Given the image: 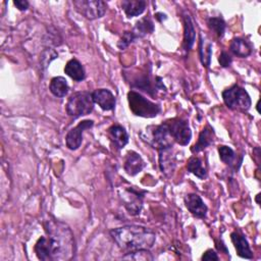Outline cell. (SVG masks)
<instances>
[{"instance_id":"obj_1","label":"cell","mask_w":261,"mask_h":261,"mask_svg":"<svg viewBox=\"0 0 261 261\" xmlns=\"http://www.w3.org/2000/svg\"><path fill=\"white\" fill-rule=\"evenodd\" d=\"M47 237L37 241L34 250L43 261H66L73 258L74 240L70 228L61 221L49 220L45 223Z\"/></svg>"},{"instance_id":"obj_2","label":"cell","mask_w":261,"mask_h":261,"mask_svg":"<svg viewBox=\"0 0 261 261\" xmlns=\"http://www.w3.org/2000/svg\"><path fill=\"white\" fill-rule=\"evenodd\" d=\"M110 236L117 246L127 252L151 249L156 241V233L141 225H123L111 229Z\"/></svg>"},{"instance_id":"obj_3","label":"cell","mask_w":261,"mask_h":261,"mask_svg":"<svg viewBox=\"0 0 261 261\" xmlns=\"http://www.w3.org/2000/svg\"><path fill=\"white\" fill-rule=\"evenodd\" d=\"M141 138L151 147L159 150L172 148L175 143L165 122L158 125H149L141 133Z\"/></svg>"},{"instance_id":"obj_4","label":"cell","mask_w":261,"mask_h":261,"mask_svg":"<svg viewBox=\"0 0 261 261\" xmlns=\"http://www.w3.org/2000/svg\"><path fill=\"white\" fill-rule=\"evenodd\" d=\"M94 101L92 93L87 91H79L72 93L66 103V113L75 119L81 116L90 114L94 109Z\"/></svg>"},{"instance_id":"obj_5","label":"cell","mask_w":261,"mask_h":261,"mask_svg":"<svg viewBox=\"0 0 261 261\" xmlns=\"http://www.w3.org/2000/svg\"><path fill=\"white\" fill-rule=\"evenodd\" d=\"M222 99L229 109L241 112L248 111L252 103L248 92L238 85L225 89L222 92Z\"/></svg>"},{"instance_id":"obj_6","label":"cell","mask_w":261,"mask_h":261,"mask_svg":"<svg viewBox=\"0 0 261 261\" xmlns=\"http://www.w3.org/2000/svg\"><path fill=\"white\" fill-rule=\"evenodd\" d=\"M127 101L129 109L137 116L147 118L155 117L161 110L159 105L151 102L150 100L135 91H129L127 93Z\"/></svg>"},{"instance_id":"obj_7","label":"cell","mask_w":261,"mask_h":261,"mask_svg":"<svg viewBox=\"0 0 261 261\" xmlns=\"http://www.w3.org/2000/svg\"><path fill=\"white\" fill-rule=\"evenodd\" d=\"M165 123L175 143L181 146H186L190 143L192 138V132L188 120L181 117H174L166 120Z\"/></svg>"},{"instance_id":"obj_8","label":"cell","mask_w":261,"mask_h":261,"mask_svg":"<svg viewBox=\"0 0 261 261\" xmlns=\"http://www.w3.org/2000/svg\"><path fill=\"white\" fill-rule=\"evenodd\" d=\"M72 4L79 13L91 20L102 17L107 10L106 2L100 0H74Z\"/></svg>"},{"instance_id":"obj_9","label":"cell","mask_w":261,"mask_h":261,"mask_svg":"<svg viewBox=\"0 0 261 261\" xmlns=\"http://www.w3.org/2000/svg\"><path fill=\"white\" fill-rule=\"evenodd\" d=\"M145 193V191L137 190L134 187L123 189L122 192H119V197L123 203V206L130 215L140 214L143 207Z\"/></svg>"},{"instance_id":"obj_10","label":"cell","mask_w":261,"mask_h":261,"mask_svg":"<svg viewBox=\"0 0 261 261\" xmlns=\"http://www.w3.org/2000/svg\"><path fill=\"white\" fill-rule=\"evenodd\" d=\"M94 125V121L91 119L82 120L79 122L77 125H75L73 128H71L65 137V144L66 147L69 150H76L81 147L83 142V133L84 130L91 128Z\"/></svg>"},{"instance_id":"obj_11","label":"cell","mask_w":261,"mask_h":261,"mask_svg":"<svg viewBox=\"0 0 261 261\" xmlns=\"http://www.w3.org/2000/svg\"><path fill=\"white\" fill-rule=\"evenodd\" d=\"M184 202L188 210L198 218H204L207 214L208 207L202 200V198L195 193H191L185 196Z\"/></svg>"},{"instance_id":"obj_12","label":"cell","mask_w":261,"mask_h":261,"mask_svg":"<svg viewBox=\"0 0 261 261\" xmlns=\"http://www.w3.org/2000/svg\"><path fill=\"white\" fill-rule=\"evenodd\" d=\"M94 103L98 104L104 111L113 110L115 107V97L107 89H97L92 92Z\"/></svg>"},{"instance_id":"obj_13","label":"cell","mask_w":261,"mask_h":261,"mask_svg":"<svg viewBox=\"0 0 261 261\" xmlns=\"http://www.w3.org/2000/svg\"><path fill=\"white\" fill-rule=\"evenodd\" d=\"M144 167H145V162L139 153L135 151H128L126 153L124 157L123 168L128 175L134 176L138 174L140 171H142Z\"/></svg>"},{"instance_id":"obj_14","label":"cell","mask_w":261,"mask_h":261,"mask_svg":"<svg viewBox=\"0 0 261 261\" xmlns=\"http://www.w3.org/2000/svg\"><path fill=\"white\" fill-rule=\"evenodd\" d=\"M175 155L172 153V148L159 150V166L162 173L170 176L175 168Z\"/></svg>"},{"instance_id":"obj_15","label":"cell","mask_w":261,"mask_h":261,"mask_svg":"<svg viewBox=\"0 0 261 261\" xmlns=\"http://www.w3.org/2000/svg\"><path fill=\"white\" fill-rule=\"evenodd\" d=\"M230 240L237 250L238 255L241 258H245V259L253 258V253H252L249 243L246 240V238L244 237V234H242L239 231H232L230 233Z\"/></svg>"},{"instance_id":"obj_16","label":"cell","mask_w":261,"mask_h":261,"mask_svg":"<svg viewBox=\"0 0 261 261\" xmlns=\"http://www.w3.org/2000/svg\"><path fill=\"white\" fill-rule=\"evenodd\" d=\"M108 135L112 144L117 149H122L128 143V135L123 126L113 124L108 128Z\"/></svg>"},{"instance_id":"obj_17","label":"cell","mask_w":261,"mask_h":261,"mask_svg":"<svg viewBox=\"0 0 261 261\" xmlns=\"http://www.w3.org/2000/svg\"><path fill=\"white\" fill-rule=\"evenodd\" d=\"M198 48H199V56H200L201 63L206 68H209L210 62H211V56H212V43L202 33L199 35Z\"/></svg>"},{"instance_id":"obj_18","label":"cell","mask_w":261,"mask_h":261,"mask_svg":"<svg viewBox=\"0 0 261 261\" xmlns=\"http://www.w3.org/2000/svg\"><path fill=\"white\" fill-rule=\"evenodd\" d=\"M213 140H214V130L209 124H207L201 130L198 138V142L191 148V151L193 153H198L204 150L205 148H207L208 146H210L213 143Z\"/></svg>"},{"instance_id":"obj_19","label":"cell","mask_w":261,"mask_h":261,"mask_svg":"<svg viewBox=\"0 0 261 261\" xmlns=\"http://www.w3.org/2000/svg\"><path fill=\"white\" fill-rule=\"evenodd\" d=\"M64 72L69 77H71L72 80H74L76 82H82L86 77V71H85L84 66L75 58H71L70 60H68L66 62L65 67H64Z\"/></svg>"},{"instance_id":"obj_20","label":"cell","mask_w":261,"mask_h":261,"mask_svg":"<svg viewBox=\"0 0 261 261\" xmlns=\"http://www.w3.org/2000/svg\"><path fill=\"white\" fill-rule=\"evenodd\" d=\"M147 6L145 0H123L121 7L127 17H134L142 14Z\"/></svg>"},{"instance_id":"obj_21","label":"cell","mask_w":261,"mask_h":261,"mask_svg":"<svg viewBox=\"0 0 261 261\" xmlns=\"http://www.w3.org/2000/svg\"><path fill=\"white\" fill-rule=\"evenodd\" d=\"M196 38V31L192 21V18L189 14L184 15V48L186 51H189L194 43Z\"/></svg>"},{"instance_id":"obj_22","label":"cell","mask_w":261,"mask_h":261,"mask_svg":"<svg viewBox=\"0 0 261 261\" xmlns=\"http://www.w3.org/2000/svg\"><path fill=\"white\" fill-rule=\"evenodd\" d=\"M49 90L52 95L58 98H63L67 95L69 87L66 80L63 76H54L50 81Z\"/></svg>"},{"instance_id":"obj_23","label":"cell","mask_w":261,"mask_h":261,"mask_svg":"<svg viewBox=\"0 0 261 261\" xmlns=\"http://www.w3.org/2000/svg\"><path fill=\"white\" fill-rule=\"evenodd\" d=\"M229 50L233 55L241 58L248 57L252 53L251 46L246 42V40L241 38H236L231 41L229 45Z\"/></svg>"},{"instance_id":"obj_24","label":"cell","mask_w":261,"mask_h":261,"mask_svg":"<svg viewBox=\"0 0 261 261\" xmlns=\"http://www.w3.org/2000/svg\"><path fill=\"white\" fill-rule=\"evenodd\" d=\"M153 31H154L153 21L149 17H144L136 22L133 33L135 34L137 39H140L153 33Z\"/></svg>"},{"instance_id":"obj_25","label":"cell","mask_w":261,"mask_h":261,"mask_svg":"<svg viewBox=\"0 0 261 261\" xmlns=\"http://www.w3.org/2000/svg\"><path fill=\"white\" fill-rule=\"evenodd\" d=\"M187 168L191 173H193L194 175L201 179H204L207 176V171L205 166L203 165V161L197 156H192L188 160Z\"/></svg>"},{"instance_id":"obj_26","label":"cell","mask_w":261,"mask_h":261,"mask_svg":"<svg viewBox=\"0 0 261 261\" xmlns=\"http://www.w3.org/2000/svg\"><path fill=\"white\" fill-rule=\"evenodd\" d=\"M218 154H219V158L220 160L225 163L226 165H229L231 167H234V168H238L237 164H236V159H237V156H236V153L234 151L228 147V146H224V145H221L218 147Z\"/></svg>"},{"instance_id":"obj_27","label":"cell","mask_w":261,"mask_h":261,"mask_svg":"<svg viewBox=\"0 0 261 261\" xmlns=\"http://www.w3.org/2000/svg\"><path fill=\"white\" fill-rule=\"evenodd\" d=\"M122 259L136 261H152L154 257L148 249H140L125 253V255L122 256Z\"/></svg>"},{"instance_id":"obj_28","label":"cell","mask_w":261,"mask_h":261,"mask_svg":"<svg viewBox=\"0 0 261 261\" xmlns=\"http://www.w3.org/2000/svg\"><path fill=\"white\" fill-rule=\"evenodd\" d=\"M207 25L218 38L223 37L226 24L221 17H209L207 19Z\"/></svg>"},{"instance_id":"obj_29","label":"cell","mask_w":261,"mask_h":261,"mask_svg":"<svg viewBox=\"0 0 261 261\" xmlns=\"http://www.w3.org/2000/svg\"><path fill=\"white\" fill-rule=\"evenodd\" d=\"M137 39V37L135 36V34L133 33V31H126L122 34V36L120 37V39L117 42V47L120 50H124L126 47H128L135 40Z\"/></svg>"},{"instance_id":"obj_30","label":"cell","mask_w":261,"mask_h":261,"mask_svg":"<svg viewBox=\"0 0 261 261\" xmlns=\"http://www.w3.org/2000/svg\"><path fill=\"white\" fill-rule=\"evenodd\" d=\"M218 61L222 67H227L231 64L232 59L231 56L226 51H222L218 57Z\"/></svg>"},{"instance_id":"obj_31","label":"cell","mask_w":261,"mask_h":261,"mask_svg":"<svg viewBox=\"0 0 261 261\" xmlns=\"http://www.w3.org/2000/svg\"><path fill=\"white\" fill-rule=\"evenodd\" d=\"M201 260H205V261H211V260H219V258H218V256H217V253L214 251V250H212V249H208L203 255H202V257H201Z\"/></svg>"},{"instance_id":"obj_32","label":"cell","mask_w":261,"mask_h":261,"mask_svg":"<svg viewBox=\"0 0 261 261\" xmlns=\"http://www.w3.org/2000/svg\"><path fill=\"white\" fill-rule=\"evenodd\" d=\"M13 4L16 6V8L20 11H24L29 8L30 3L27 0H16L13 2Z\"/></svg>"}]
</instances>
